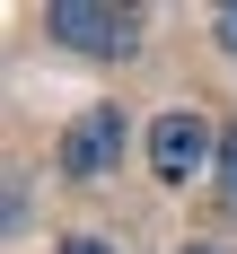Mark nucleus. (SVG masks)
I'll list each match as a JSON object with an SVG mask.
<instances>
[{
  "label": "nucleus",
  "mask_w": 237,
  "mask_h": 254,
  "mask_svg": "<svg viewBox=\"0 0 237 254\" xmlns=\"http://www.w3.org/2000/svg\"><path fill=\"white\" fill-rule=\"evenodd\" d=\"M220 158V131L193 114V105H176V114H158L150 123V176H167V184H193Z\"/></svg>",
  "instance_id": "nucleus-1"
},
{
  "label": "nucleus",
  "mask_w": 237,
  "mask_h": 254,
  "mask_svg": "<svg viewBox=\"0 0 237 254\" xmlns=\"http://www.w3.org/2000/svg\"><path fill=\"white\" fill-rule=\"evenodd\" d=\"M44 35H62L71 53H132L141 44V18L132 9H97V0H53Z\"/></svg>",
  "instance_id": "nucleus-2"
},
{
  "label": "nucleus",
  "mask_w": 237,
  "mask_h": 254,
  "mask_svg": "<svg viewBox=\"0 0 237 254\" xmlns=\"http://www.w3.org/2000/svg\"><path fill=\"white\" fill-rule=\"evenodd\" d=\"M114 167H123V105H88V114L62 131V176L97 184V176H114Z\"/></svg>",
  "instance_id": "nucleus-3"
},
{
  "label": "nucleus",
  "mask_w": 237,
  "mask_h": 254,
  "mask_svg": "<svg viewBox=\"0 0 237 254\" xmlns=\"http://www.w3.org/2000/svg\"><path fill=\"white\" fill-rule=\"evenodd\" d=\"M220 176L237 184V131H220Z\"/></svg>",
  "instance_id": "nucleus-4"
},
{
  "label": "nucleus",
  "mask_w": 237,
  "mask_h": 254,
  "mask_svg": "<svg viewBox=\"0 0 237 254\" xmlns=\"http://www.w3.org/2000/svg\"><path fill=\"white\" fill-rule=\"evenodd\" d=\"M62 254H114V246H105V237H71Z\"/></svg>",
  "instance_id": "nucleus-5"
},
{
  "label": "nucleus",
  "mask_w": 237,
  "mask_h": 254,
  "mask_svg": "<svg viewBox=\"0 0 237 254\" xmlns=\"http://www.w3.org/2000/svg\"><path fill=\"white\" fill-rule=\"evenodd\" d=\"M220 44H229V53H237V9H220Z\"/></svg>",
  "instance_id": "nucleus-6"
},
{
  "label": "nucleus",
  "mask_w": 237,
  "mask_h": 254,
  "mask_svg": "<svg viewBox=\"0 0 237 254\" xmlns=\"http://www.w3.org/2000/svg\"><path fill=\"white\" fill-rule=\"evenodd\" d=\"M184 254H229V246H184Z\"/></svg>",
  "instance_id": "nucleus-7"
}]
</instances>
